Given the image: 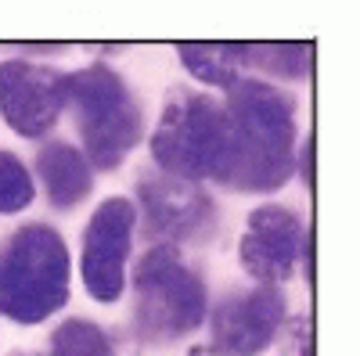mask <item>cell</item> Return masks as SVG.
<instances>
[{
	"label": "cell",
	"mask_w": 360,
	"mask_h": 356,
	"mask_svg": "<svg viewBox=\"0 0 360 356\" xmlns=\"http://www.w3.org/2000/svg\"><path fill=\"white\" fill-rule=\"evenodd\" d=\"M231 119V187L274 191L288 180L295 159V105L278 86L259 79H238L224 105Z\"/></svg>",
	"instance_id": "6da1fadb"
},
{
	"label": "cell",
	"mask_w": 360,
	"mask_h": 356,
	"mask_svg": "<svg viewBox=\"0 0 360 356\" xmlns=\"http://www.w3.org/2000/svg\"><path fill=\"white\" fill-rule=\"evenodd\" d=\"M152 155L166 169V176H176V180L191 184L213 176L227 184L234 140L224 105L205 94H176L152 133Z\"/></svg>",
	"instance_id": "7a4b0ae2"
},
{
	"label": "cell",
	"mask_w": 360,
	"mask_h": 356,
	"mask_svg": "<svg viewBox=\"0 0 360 356\" xmlns=\"http://www.w3.org/2000/svg\"><path fill=\"white\" fill-rule=\"evenodd\" d=\"M69 299V249L47 223L22 227L0 256V313L40 324Z\"/></svg>",
	"instance_id": "3957f363"
},
{
	"label": "cell",
	"mask_w": 360,
	"mask_h": 356,
	"mask_svg": "<svg viewBox=\"0 0 360 356\" xmlns=\"http://www.w3.org/2000/svg\"><path fill=\"white\" fill-rule=\"evenodd\" d=\"M205 320V288L173 249H148L134 266V324L144 342H173Z\"/></svg>",
	"instance_id": "277c9868"
},
{
	"label": "cell",
	"mask_w": 360,
	"mask_h": 356,
	"mask_svg": "<svg viewBox=\"0 0 360 356\" xmlns=\"http://www.w3.org/2000/svg\"><path fill=\"white\" fill-rule=\"evenodd\" d=\"M65 105L76 108V123L86 155L98 169L119 166L141 137V112L108 65H90L65 76Z\"/></svg>",
	"instance_id": "5b68a950"
},
{
	"label": "cell",
	"mask_w": 360,
	"mask_h": 356,
	"mask_svg": "<svg viewBox=\"0 0 360 356\" xmlns=\"http://www.w3.org/2000/svg\"><path fill=\"white\" fill-rule=\"evenodd\" d=\"M134 202L108 198L98 205L83 234V284L90 299L115 303L127 288V259L134 242Z\"/></svg>",
	"instance_id": "8992f818"
},
{
	"label": "cell",
	"mask_w": 360,
	"mask_h": 356,
	"mask_svg": "<svg viewBox=\"0 0 360 356\" xmlns=\"http://www.w3.org/2000/svg\"><path fill=\"white\" fill-rule=\"evenodd\" d=\"M0 112L22 137H44L65 112V76L33 62H0Z\"/></svg>",
	"instance_id": "52a82bcc"
},
{
	"label": "cell",
	"mask_w": 360,
	"mask_h": 356,
	"mask_svg": "<svg viewBox=\"0 0 360 356\" xmlns=\"http://www.w3.org/2000/svg\"><path fill=\"white\" fill-rule=\"evenodd\" d=\"M307 245V230L295 213L281 205H259L249 216V230L242 237V266L266 288L292 277L299 256Z\"/></svg>",
	"instance_id": "ba28073f"
},
{
	"label": "cell",
	"mask_w": 360,
	"mask_h": 356,
	"mask_svg": "<svg viewBox=\"0 0 360 356\" xmlns=\"http://www.w3.org/2000/svg\"><path fill=\"white\" fill-rule=\"evenodd\" d=\"M281 317H285V299L278 288L263 284L245 295H231L209 317L213 349L224 356H256L274 338Z\"/></svg>",
	"instance_id": "9c48e42d"
},
{
	"label": "cell",
	"mask_w": 360,
	"mask_h": 356,
	"mask_svg": "<svg viewBox=\"0 0 360 356\" xmlns=\"http://www.w3.org/2000/svg\"><path fill=\"white\" fill-rule=\"evenodd\" d=\"M141 198H144L148 227L159 237L191 242V237L213 227V205L188 180H176V176H166V173L148 176V180H141Z\"/></svg>",
	"instance_id": "30bf717a"
},
{
	"label": "cell",
	"mask_w": 360,
	"mask_h": 356,
	"mask_svg": "<svg viewBox=\"0 0 360 356\" xmlns=\"http://www.w3.org/2000/svg\"><path fill=\"white\" fill-rule=\"evenodd\" d=\"M37 173H40V180H44V187L58 209H72V205H79L94 191V173H90L86 155L65 140H51L40 147Z\"/></svg>",
	"instance_id": "8fae6325"
},
{
	"label": "cell",
	"mask_w": 360,
	"mask_h": 356,
	"mask_svg": "<svg viewBox=\"0 0 360 356\" xmlns=\"http://www.w3.org/2000/svg\"><path fill=\"white\" fill-rule=\"evenodd\" d=\"M184 65L191 69L195 79L209 83V86H231L242 79V65H245V44H180L176 47Z\"/></svg>",
	"instance_id": "7c38bea8"
},
{
	"label": "cell",
	"mask_w": 360,
	"mask_h": 356,
	"mask_svg": "<svg viewBox=\"0 0 360 356\" xmlns=\"http://www.w3.org/2000/svg\"><path fill=\"white\" fill-rule=\"evenodd\" d=\"M245 51L256 54V58H249L252 65L274 72L281 79H299L310 69V54H314L310 44H256V47H245Z\"/></svg>",
	"instance_id": "4fadbf2b"
},
{
	"label": "cell",
	"mask_w": 360,
	"mask_h": 356,
	"mask_svg": "<svg viewBox=\"0 0 360 356\" xmlns=\"http://www.w3.org/2000/svg\"><path fill=\"white\" fill-rule=\"evenodd\" d=\"M54 356H112L108 335L90 320H65L51 338Z\"/></svg>",
	"instance_id": "5bb4252c"
},
{
	"label": "cell",
	"mask_w": 360,
	"mask_h": 356,
	"mask_svg": "<svg viewBox=\"0 0 360 356\" xmlns=\"http://www.w3.org/2000/svg\"><path fill=\"white\" fill-rule=\"evenodd\" d=\"M33 195L37 187L29 169L11 152H0V213H22L33 202Z\"/></svg>",
	"instance_id": "9a60e30c"
},
{
	"label": "cell",
	"mask_w": 360,
	"mask_h": 356,
	"mask_svg": "<svg viewBox=\"0 0 360 356\" xmlns=\"http://www.w3.org/2000/svg\"><path fill=\"white\" fill-rule=\"evenodd\" d=\"M310 159H314V147L307 144V147H303V180H307V184H314V162H310Z\"/></svg>",
	"instance_id": "2e32d148"
}]
</instances>
